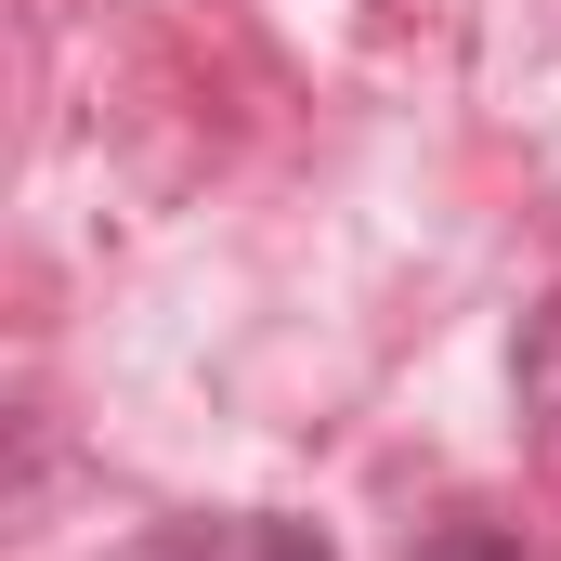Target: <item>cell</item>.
Segmentation results:
<instances>
[{
  "label": "cell",
  "instance_id": "cell-2",
  "mask_svg": "<svg viewBox=\"0 0 561 561\" xmlns=\"http://www.w3.org/2000/svg\"><path fill=\"white\" fill-rule=\"evenodd\" d=\"M222 561H327V549H313L300 523H236V536H222Z\"/></svg>",
  "mask_w": 561,
  "mask_h": 561
},
{
  "label": "cell",
  "instance_id": "cell-1",
  "mask_svg": "<svg viewBox=\"0 0 561 561\" xmlns=\"http://www.w3.org/2000/svg\"><path fill=\"white\" fill-rule=\"evenodd\" d=\"M523 405H536V419L561 431V300L536 313V340H523Z\"/></svg>",
  "mask_w": 561,
  "mask_h": 561
}]
</instances>
